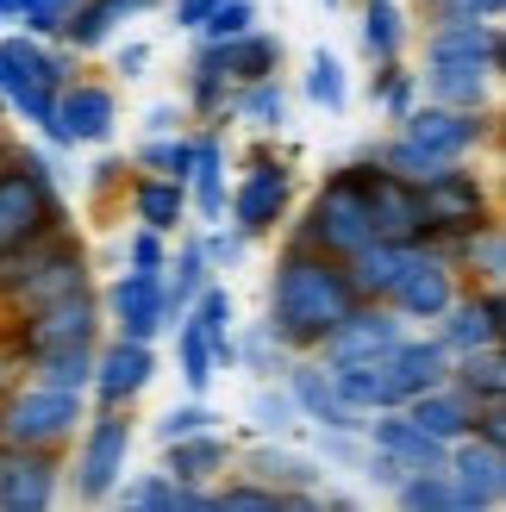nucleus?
<instances>
[{
    "label": "nucleus",
    "instance_id": "f257e3e1",
    "mask_svg": "<svg viewBox=\"0 0 506 512\" xmlns=\"http://www.w3.org/2000/svg\"><path fill=\"white\" fill-rule=\"evenodd\" d=\"M350 306H357V294H350V275H344L338 256L307 250V244H282L275 275L263 288V325L282 338L288 356H313L319 338L350 313Z\"/></svg>",
    "mask_w": 506,
    "mask_h": 512
},
{
    "label": "nucleus",
    "instance_id": "f03ea898",
    "mask_svg": "<svg viewBox=\"0 0 506 512\" xmlns=\"http://www.w3.org/2000/svg\"><path fill=\"white\" fill-rule=\"evenodd\" d=\"M69 175L57 169V150L50 144H13V157L0 163V256L50 238V232H69V194H63Z\"/></svg>",
    "mask_w": 506,
    "mask_h": 512
},
{
    "label": "nucleus",
    "instance_id": "7ed1b4c3",
    "mask_svg": "<svg viewBox=\"0 0 506 512\" xmlns=\"http://www.w3.org/2000/svg\"><path fill=\"white\" fill-rule=\"evenodd\" d=\"M69 444H75V463L63 469V488L82 506H107L119 475L132 469V444H138L132 406H88V419Z\"/></svg>",
    "mask_w": 506,
    "mask_h": 512
},
{
    "label": "nucleus",
    "instance_id": "20e7f679",
    "mask_svg": "<svg viewBox=\"0 0 506 512\" xmlns=\"http://www.w3.org/2000/svg\"><path fill=\"white\" fill-rule=\"evenodd\" d=\"M82 419H88V394L50 388L38 375H25L0 394V444H19V450H69Z\"/></svg>",
    "mask_w": 506,
    "mask_h": 512
},
{
    "label": "nucleus",
    "instance_id": "39448f33",
    "mask_svg": "<svg viewBox=\"0 0 506 512\" xmlns=\"http://www.w3.org/2000/svg\"><path fill=\"white\" fill-rule=\"evenodd\" d=\"M413 200H419V232H425V238H457V232H475V225L500 219L488 175L469 169V163L432 169V175L413 188Z\"/></svg>",
    "mask_w": 506,
    "mask_h": 512
},
{
    "label": "nucleus",
    "instance_id": "423d86ee",
    "mask_svg": "<svg viewBox=\"0 0 506 512\" xmlns=\"http://www.w3.org/2000/svg\"><path fill=\"white\" fill-rule=\"evenodd\" d=\"M282 238H288V244H307V250H325V256H338V263H344L350 250H363V244H369V219H363L357 188H350L344 175L332 169V175H325V182L313 188L307 207L288 213Z\"/></svg>",
    "mask_w": 506,
    "mask_h": 512
},
{
    "label": "nucleus",
    "instance_id": "0eeeda50",
    "mask_svg": "<svg viewBox=\"0 0 506 512\" xmlns=\"http://www.w3.org/2000/svg\"><path fill=\"white\" fill-rule=\"evenodd\" d=\"M7 338L25 350V363H38V356H63V350H94L100 338H107L100 294L82 288V294H69V300H50V306H32V313H13Z\"/></svg>",
    "mask_w": 506,
    "mask_h": 512
},
{
    "label": "nucleus",
    "instance_id": "6e6552de",
    "mask_svg": "<svg viewBox=\"0 0 506 512\" xmlns=\"http://www.w3.org/2000/svg\"><path fill=\"white\" fill-rule=\"evenodd\" d=\"M338 175L363 200V219H369V238H394V244H419V200H413V182H400L394 169H382L375 157V144L357 150V157H344Z\"/></svg>",
    "mask_w": 506,
    "mask_h": 512
},
{
    "label": "nucleus",
    "instance_id": "1a4fd4ad",
    "mask_svg": "<svg viewBox=\"0 0 506 512\" xmlns=\"http://www.w3.org/2000/svg\"><path fill=\"white\" fill-rule=\"evenodd\" d=\"M419 157L432 163H475L494 144V107L469 113V107H438V100H419V107L394 125Z\"/></svg>",
    "mask_w": 506,
    "mask_h": 512
},
{
    "label": "nucleus",
    "instance_id": "9d476101",
    "mask_svg": "<svg viewBox=\"0 0 506 512\" xmlns=\"http://www.w3.org/2000/svg\"><path fill=\"white\" fill-rule=\"evenodd\" d=\"M288 213H294V169L282 157H269V150H257V157L244 163V175L232 182V194H225V219L257 244V238L282 232Z\"/></svg>",
    "mask_w": 506,
    "mask_h": 512
},
{
    "label": "nucleus",
    "instance_id": "9b49d317",
    "mask_svg": "<svg viewBox=\"0 0 506 512\" xmlns=\"http://www.w3.org/2000/svg\"><path fill=\"white\" fill-rule=\"evenodd\" d=\"M119 132V94L113 82H94V75H69L57 88V107H50V150H107Z\"/></svg>",
    "mask_w": 506,
    "mask_h": 512
},
{
    "label": "nucleus",
    "instance_id": "f8f14e48",
    "mask_svg": "<svg viewBox=\"0 0 506 512\" xmlns=\"http://www.w3.org/2000/svg\"><path fill=\"white\" fill-rule=\"evenodd\" d=\"M163 356L157 344L144 338H119V331H107V338L94 344V375H88V400L94 406H138L144 388L157 381Z\"/></svg>",
    "mask_w": 506,
    "mask_h": 512
},
{
    "label": "nucleus",
    "instance_id": "ddd939ff",
    "mask_svg": "<svg viewBox=\"0 0 506 512\" xmlns=\"http://www.w3.org/2000/svg\"><path fill=\"white\" fill-rule=\"evenodd\" d=\"M100 319H107V331H119V338L157 344L163 331L175 325V319H169V300H163V275H150V269H119L107 288H100Z\"/></svg>",
    "mask_w": 506,
    "mask_h": 512
},
{
    "label": "nucleus",
    "instance_id": "4468645a",
    "mask_svg": "<svg viewBox=\"0 0 506 512\" xmlns=\"http://www.w3.org/2000/svg\"><path fill=\"white\" fill-rule=\"evenodd\" d=\"M82 288H94V263H88V250L75 244L69 232H57V238L44 244V256L32 263V275L7 294V306H13V313H32V306L69 300V294H82Z\"/></svg>",
    "mask_w": 506,
    "mask_h": 512
},
{
    "label": "nucleus",
    "instance_id": "2eb2a0df",
    "mask_svg": "<svg viewBox=\"0 0 506 512\" xmlns=\"http://www.w3.org/2000/svg\"><path fill=\"white\" fill-rule=\"evenodd\" d=\"M444 475L457 512H500L506 506V450L482 444V438H457L444 450Z\"/></svg>",
    "mask_w": 506,
    "mask_h": 512
},
{
    "label": "nucleus",
    "instance_id": "dca6fc26",
    "mask_svg": "<svg viewBox=\"0 0 506 512\" xmlns=\"http://www.w3.org/2000/svg\"><path fill=\"white\" fill-rule=\"evenodd\" d=\"M282 388L294 400V413L307 425H319V431H363V419H369V413H357V406L338 394V381H332V369H325L319 356H288Z\"/></svg>",
    "mask_w": 506,
    "mask_h": 512
},
{
    "label": "nucleus",
    "instance_id": "f3484780",
    "mask_svg": "<svg viewBox=\"0 0 506 512\" xmlns=\"http://www.w3.org/2000/svg\"><path fill=\"white\" fill-rule=\"evenodd\" d=\"M457 288H463V275L450 269L432 244H419V250H413V263L400 269L388 306H394V313L407 319V325H438V313H444L450 300H457Z\"/></svg>",
    "mask_w": 506,
    "mask_h": 512
},
{
    "label": "nucleus",
    "instance_id": "a211bd4d",
    "mask_svg": "<svg viewBox=\"0 0 506 512\" xmlns=\"http://www.w3.org/2000/svg\"><path fill=\"white\" fill-rule=\"evenodd\" d=\"M63 500L57 450H19L0 444V512H50Z\"/></svg>",
    "mask_w": 506,
    "mask_h": 512
},
{
    "label": "nucleus",
    "instance_id": "6ab92c4d",
    "mask_svg": "<svg viewBox=\"0 0 506 512\" xmlns=\"http://www.w3.org/2000/svg\"><path fill=\"white\" fill-rule=\"evenodd\" d=\"M438 344L450 356H463V350H482V344H500L506 338V300L500 288H482V281H469V288H457V300L438 313Z\"/></svg>",
    "mask_w": 506,
    "mask_h": 512
},
{
    "label": "nucleus",
    "instance_id": "aec40b11",
    "mask_svg": "<svg viewBox=\"0 0 506 512\" xmlns=\"http://www.w3.org/2000/svg\"><path fill=\"white\" fill-rule=\"evenodd\" d=\"M413 75H419V100L469 107V113L494 107V88H500V69L494 63H469V57H425Z\"/></svg>",
    "mask_w": 506,
    "mask_h": 512
},
{
    "label": "nucleus",
    "instance_id": "412c9836",
    "mask_svg": "<svg viewBox=\"0 0 506 512\" xmlns=\"http://www.w3.org/2000/svg\"><path fill=\"white\" fill-rule=\"evenodd\" d=\"M150 13H163V0H75L57 25V38L75 57H94V50H107L132 19H150Z\"/></svg>",
    "mask_w": 506,
    "mask_h": 512
},
{
    "label": "nucleus",
    "instance_id": "4be33fe9",
    "mask_svg": "<svg viewBox=\"0 0 506 512\" xmlns=\"http://www.w3.org/2000/svg\"><path fill=\"white\" fill-rule=\"evenodd\" d=\"M113 506L125 512H213V488H194V481H175L163 469H125Z\"/></svg>",
    "mask_w": 506,
    "mask_h": 512
},
{
    "label": "nucleus",
    "instance_id": "5701e85b",
    "mask_svg": "<svg viewBox=\"0 0 506 512\" xmlns=\"http://www.w3.org/2000/svg\"><path fill=\"white\" fill-rule=\"evenodd\" d=\"M232 469H238V475H257V481H269V488H288V494H300V488H319V481L332 475V469L319 463V456H300L288 438H257L250 450H238V456H232Z\"/></svg>",
    "mask_w": 506,
    "mask_h": 512
},
{
    "label": "nucleus",
    "instance_id": "b1692460",
    "mask_svg": "<svg viewBox=\"0 0 506 512\" xmlns=\"http://www.w3.org/2000/svg\"><path fill=\"white\" fill-rule=\"evenodd\" d=\"M363 444L369 450H388L400 469H444V450H450V444L432 438V431H419L400 406H382V413L363 419Z\"/></svg>",
    "mask_w": 506,
    "mask_h": 512
},
{
    "label": "nucleus",
    "instance_id": "393cba45",
    "mask_svg": "<svg viewBox=\"0 0 506 512\" xmlns=\"http://www.w3.org/2000/svg\"><path fill=\"white\" fill-rule=\"evenodd\" d=\"M119 194H125V207H132V225H150V232H163V238H175L188 225V182H175V175L132 169Z\"/></svg>",
    "mask_w": 506,
    "mask_h": 512
},
{
    "label": "nucleus",
    "instance_id": "a878e982",
    "mask_svg": "<svg viewBox=\"0 0 506 512\" xmlns=\"http://www.w3.org/2000/svg\"><path fill=\"white\" fill-rule=\"evenodd\" d=\"M232 456H238L232 431L213 425V431H194V438H169L157 469H163V475H175V481H194V488H213V481L232 469Z\"/></svg>",
    "mask_w": 506,
    "mask_h": 512
},
{
    "label": "nucleus",
    "instance_id": "bb28decb",
    "mask_svg": "<svg viewBox=\"0 0 506 512\" xmlns=\"http://www.w3.org/2000/svg\"><path fill=\"white\" fill-rule=\"evenodd\" d=\"M413 250H419V244H394V238H369L363 250H350V256H344L350 294H357V300H388L394 281H400V269L413 263Z\"/></svg>",
    "mask_w": 506,
    "mask_h": 512
},
{
    "label": "nucleus",
    "instance_id": "cd10ccee",
    "mask_svg": "<svg viewBox=\"0 0 506 512\" xmlns=\"http://www.w3.org/2000/svg\"><path fill=\"white\" fill-rule=\"evenodd\" d=\"M200 44H213V57H219V69L232 75V82L275 75V69H282V57H288L282 32H269V25H250V32H238V38H200Z\"/></svg>",
    "mask_w": 506,
    "mask_h": 512
},
{
    "label": "nucleus",
    "instance_id": "c85d7f7f",
    "mask_svg": "<svg viewBox=\"0 0 506 512\" xmlns=\"http://www.w3.org/2000/svg\"><path fill=\"white\" fill-rule=\"evenodd\" d=\"M419 431H432L438 444H457V438H469V419H475V400L457 388V381H438V388H425V394H413L407 406H400Z\"/></svg>",
    "mask_w": 506,
    "mask_h": 512
},
{
    "label": "nucleus",
    "instance_id": "c756f323",
    "mask_svg": "<svg viewBox=\"0 0 506 512\" xmlns=\"http://www.w3.org/2000/svg\"><path fill=\"white\" fill-rule=\"evenodd\" d=\"M225 125L282 132V125H288V82H282V69L257 75V82H232V94H225Z\"/></svg>",
    "mask_w": 506,
    "mask_h": 512
},
{
    "label": "nucleus",
    "instance_id": "7c9ffc66",
    "mask_svg": "<svg viewBox=\"0 0 506 512\" xmlns=\"http://www.w3.org/2000/svg\"><path fill=\"white\" fill-rule=\"evenodd\" d=\"M225 94H232V75L219 69L213 44L194 38V50H188V75H182V107H188V119L219 125V132H225Z\"/></svg>",
    "mask_w": 506,
    "mask_h": 512
},
{
    "label": "nucleus",
    "instance_id": "2f4dec72",
    "mask_svg": "<svg viewBox=\"0 0 506 512\" xmlns=\"http://www.w3.org/2000/svg\"><path fill=\"white\" fill-rule=\"evenodd\" d=\"M357 38H363L369 63H400V57H407V38H413V19H407L400 0H363Z\"/></svg>",
    "mask_w": 506,
    "mask_h": 512
},
{
    "label": "nucleus",
    "instance_id": "473e14b6",
    "mask_svg": "<svg viewBox=\"0 0 506 512\" xmlns=\"http://www.w3.org/2000/svg\"><path fill=\"white\" fill-rule=\"evenodd\" d=\"M213 281L207 269V250H200V238L188 232L182 244H169V263H163V300H169V319H182L188 313V300L200 294Z\"/></svg>",
    "mask_w": 506,
    "mask_h": 512
},
{
    "label": "nucleus",
    "instance_id": "72a5a7b5",
    "mask_svg": "<svg viewBox=\"0 0 506 512\" xmlns=\"http://www.w3.org/2000/svg\"><path fill=\"white\" fill-rule=\"evenodd\" d=\"M450 381L482 406V400H506V350L500 344H482V350H463L450 356Z\"/></svg>",
    "mask_w": 506,
    "mask_h": 512
},
{
    "label": "nucleus",
    "instance_id": "f704fd0d",
    "mask_svg": "<svg viewBox=\"0 0 506 512\" xmlns=\"http://www.w3.org/2000/svg\"><path fill=\"white\" fill-rule=\"evenodd\" d=\"M213 512H294V494L288 488H269V481H257V475L225 469L213 481Z\"/></svg>",
    "mask_w": 506,
    "mask_h": 512
},
{
    "label": "nucleus",
    "instance_id": "c9c22d12",
    "mask_svg": "<svg viewBox=\"0 0 506 512\" xmlns=\"http://www.w3.org/2000/svg\"><path fill=\"white\" fill-rule=\"evenodd\" d=\"M300 94H307L319 113H344L350 107V69H344L338 50H325V44L313 50L307 69H300Z\"/></svg>",
    "mask_w": 506,
    "mask_h": 512
},
{
    "label": "nucleus",
    "instance_id": "e433bc0d",
    "mask_svg": "<svg viewBox=\"0 0 506 512\" xmlns=\"http://www.w3.org/2000/svg\"><path fill=\"white\" fill-rule=\"evenodd\" d=\"M169 338H175V375H182V388L188 394H213V381H219V369H213V338L200 325H188V319H175Z\"/></svg>",
    "mask_w": 506,
    "mask_h": 512
},
{
    "label": "nucleus",
    "instance_id": "4c0bfd02",
    "mask_svg": "<svg viewBox=\"0 0 506 512\" xmlns=\"http://www.w3.org/2000/svg\"><path fill=\"white\" fill-rule=\"evenodd\" d=\"M244 419H250V431H257V438H294V431H300V413H294V400H288V388H282V375H269V381H257V388H250Z\"/></svg>",
    "mask_w": 506,
    "mask_h": 512
},
{
    "label": "nucleus",
    "instance_id": "58836bf2",
    "mask_svg": "<svg viewBox=\"0 0 506 512\" xmlns=\"http://www.w3.org/2000/svg\"><path fill=\"white\" fill-rule=\"evenodd\" d=\"M232 344H238V369L244 375H257V381H269V375H282L288 369V350H282V338L263 325V319H238L232 325Z\"/></svg>",
    "mask_w": 506,
    "mask_h": 512
},
{
    "label": "nucleus",
    "instance_id": "ea45409f",
    "mask_svg": "<svg viewBox=\"0 0 506 512\" xmlns=\"http://www.w3.org/2000/svg\"><path fill=\"white\" fill-rule=\"evenodd\" d=\"M369 107H382L388 125H400V119L419 107V75L407 63H375L369 69Z\"/></svg>",
    "mask_w": 506,
    "mask_h": 512
},
{
    "label": "nucleus",
    "instance_id": "a19ab883",
    "mask_svg": "<svg viewBox=\"0 0 506 512\" xmlns=\"http://www.w3.org/2000/svg\"><path fill=\"white\" fill-rule=\"evenodd\" d=\"M394 506H407V512H457V494H450V475L444 469H407L388 488Z\"/></svg>",
    "mask_w": 506,
    "mask_h": 512
},
{
    "label": "nucleus",
    "instance_id": "79ce46f5",
    "mask_svg": "<svg viewBox=\"0 0 506 512\" xmlns=\"http://www.w3.org/2000/svg\"><path fill=\"white\" fill-rule=\"evenodd\" d=\"M188 157H194V132H163V138H138L132 150V169L144 175H175V182H188Z\"/></svg>",
    "mask_w": 506,
    "mask_h": 512
},
{
    "label": "nucleus",
    "instance_id": "37998d69",
    "mask_svg": "<svg viewBox=\"0 0 506 512\" xmlns=\"http://www.w3.org/2000/svg\"><path fill=\"white\" fill-rule=\"evenodd\" d=\"M225 413L207 400V394H188V400H175V406H163L157 419H150V438L157 444H169V438H194V431H213Z\"/></svg>",
    "mask_w": 506,
    "mask_h": 512
},
{
    "label": "nucleus",
    "instance_id": "c03bdc74",
    "mask_svg": "<svg viewBox=\"0 0 506 512\" xmlns=\"http://www.w3.org/2000/svg\"><path fill=\"white\" fill-rule=\"evenodd\" d=\"M182 319H188V325H200V331H207V338L219 344V338H232V325H238V300H232V288H225V281L213 275L207 288L188 300V313H182Z\"/></svg>",
    "mask_w": 506,
    "mask_h": 512
},
{
    "label": "nucleus",
    "instance_id": "a18cd8bd",
    "mask_svg": "<svg viewBox=\"0 0 506 512\" xmlns=\"http://www.w3.org/2000/svg\"><path fill=\"white\" fill-rule=\"evenodd\" d=\"M194 238H200V250H207V269H213V275H219V269H238L244 256H250V238L238 232L232 219H219V225H200Z\"/></svg>",
    "mask_w": 506,
    "mask_h": 512
},
{
    "label": "nucleus",
    "instance_id": "49530a36",
    "mask_svg": "<svg viewBox=\"0 0 506 512\" xmlns=\"http://www.w3.org/2000/svg\"><path fill=\"white\" fill-rule=\"evenodd\" d=\"M38 381H50V388H75L88 394V375H94V350H63V356H38L32 363Z\"/></svg>",
    "mask_w": 506,
    "mask_h": 512
},
{
    "label": "nucleus",
    "instance_id": "de8ad7c7",
    "mask_svg": "<svg viewBox=\"0 0 506 512\" xmlns=\"http://www.w3.org/2000/svg\"><path fill=\"white\" fill-rule=\"evenodd\" d=\"M119 256H125V269H150V275H163V263H169V238H163V232H150V225H132V232L119 238Z\"/></svg>",
    "mask_w": 506,
    "mask_h": 512
},
{
    "label": "nucleus",
    "instance_id": "09e8293b",
    "mask_svg": "<svg viewBox=\"0 0 506 512\" xmlns=\"http://www.w3.org/2000/svg\"><path fill=\"white\" fill-rule=\"evenodd\" d=\"M263 13H257V0H219V7L194 25V38H238V32H250Z\"/></svg>",
    "mask_w": 506,
    "mask_h": 512
},
{
    "label": "nucleus",
    "instance_id": "8fccbe9b",
    "mask_svg": "<svg viewBox=\"0 0 506 512\" xmlns=\"http://www.w3.org/2000/svg\"><path fill=\"white\" fill-rule=\"evenodd\" d=\"M69 7H75V0H19L13 25H19V32H32V38H57V25H63Z\"/></svg>",
    "mask_w": 506,
    "mask_h": 512
},
{
    "label": "nucleus",
    "instance_id": "3c124183",
    "mask_svg": "<svg viewBox=\"0 0 506 512\" xmlns=\"http://www.w3.org/2000/svg\"><path fill=\"white\" fill-rule=\"evenodd\" d=\"M500 13H506V0H432L425 25H438V19H500Z\"/></svg>",
    "mask_w": 506,
    "mask_h": 512
},
{
    "label": "nucleus",
    "instance_id": "603ef678",
    "mask_svg": "<svg viewBox=\"0 0 506 512\" xmlns=\"http://www.w3.org/2000/svg\"><path fill=\"white\" fill-rule=\"evenodd\" d=\"M113 75L119 82H138V75H150V44L144 38H113Z\"/></svg>",
    "mask_w": 506,
    "mask_h": 512
},
{
    "label": "nucleus",
    "instance_id": "864d4df0",
    "mask_svg": "<svg viewBox=\"0 0 506 512\" xmlns=\"http://www.w3.org/2000/svg\"><path fill=\"white\" fill-rule=\"evenodd\" d=\"M182 125H188V107H182V100H157V107H144V125H138V132H144V138H163V132H182Z\"/></svg>",
    "mask_w": 506,
    "mask_h": 512
},
{
    "label": "nucleus",
    "instance_id": "5fc2aeb1",
    "mask_svg": "<svg viewBox=\"0 0 506 512\" xmlns=\"http://www.w3.org/2000/svg\"><path fill=\"white\" fill-rule=\"evenodd\" d=\"M125 175H132V163L125 157H94V169H88V194H113V188H125Z\"/></svg>",
    "mask_w": 506,
    "mask_h": 512
},
{
    "label": "nucleus",
    "instance_id": "6e6d98bb",
    "mask_svg": "<svg viewBox=\"0 0 506 512\" xmlns=\"http://www.w3.org/2000/svg\"><path fill=\"white\" fill-rule=\"evenodd\" d=\"M163 7H169V25H175V32H194V25L207 19L219 0H163Z\"/></svg>",
    "mask_w": 506,
    "mask_h": 512
},
{
    "label": "nucleus",
    "instance_id": "4d7b16f0",
    "mask_svg": "<svg viewBox=\"0 0 506 512\" xmlns=\"http://www.w3.org/2000/svg\"><path fill=\"white\" fill-rule=\"evenodd\" d=\"M13 144H19V138H7V132H0V163H7V157H13Z\"/></svg>",
    "mask_w": 506,
    "mask_h": 512
},
{
    "label": "nucleus",
    "instance_id": "13d9d810",
    "mask_svg": "<svg viewBox=\"0 0 506 512\" xmlns=\"http://www.w3.org/2000/svg\"><path fill=\"white\" fill-rule=\"evenodd\" d=\"M325 7H344V0H325Z\"/></svg>",
    "mask_w": 506,
    "mask_h": 512
},
{
    "label": "nucleus",
    "instance_id": "bf43d9fd",
    "mask_svg": "<svg viewBox=\"0 0 506 512\" xmlns=\"http://www.w3.org/2000/svg\"><path fill=\"white\" fill-rule=\"evenodd\" d=\"M419 7H432V0H419Z\"/></svg>",
    "mask_w": 506,
    "mask_h": 512
}]
</instances>
